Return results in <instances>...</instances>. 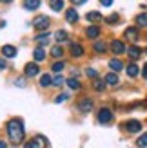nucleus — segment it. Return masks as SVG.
<instances>
[{"label": "nucleus", "instance_id": "nucleus-25", "mask_svg": "<svg viewBox=\"0 0 147 148\" xmlns=\"http://www.w3.org/2000/svg\"><path fill=\"white\" fill-rule=\"evenodd\" d=\"M55 40L56 42H65V40H67V33H65V31H56Z\"/></svg>", "mask_w": 147, "mask_h": 148}, {"label": "nucleus", "instance_id": "nucleus-34", "mask_svg": "<svg viewBox=\"0 0 147 148\" xmlns=\"http://www.w3.org/2000/svg\"><path fill=\"white\" fill-rule=\"evenodd\" d=\"M65 99H69V94H60L55 101H56V103H62V101H65Z\"/></svg>", "mask_w": 147, "mask_h": 148}, {"label": "nucleus", "instance_id": "nucleus-22", "mask_svg": "<svg viewBox=\"0 0 147 148\" xmlns=\"http://www.w3.org/2000/svg\"><path fill=\"white\" fill-rule=\"evenodd\" d=\"M24 7L27 11H35V9L40 7V2H38V0H35V2H24Z\"/></svg>", "mask_w": 147, "mask_h": 148}, {"label": "nucleus", "instance_id": "nucleus-30", "mask_svg": "<svg viewBox=\"0 0 147 148\" xmlns=\"http://www.w3.org/2000/svg\"><path fill=\"white\" fill-rule=\"evenodd\" d=\"M136 145L140 146V148H147V134H144V136H140V137H138Z\"/></svg>", "mask_w": 147, "mask_h": 148}, {"label": "nucleus", "instance_id": "nucleus-21", "mask_svg": "<svg viewBox=\"0 0 147 148\" xmlns=\"http://www.w3.org/2000/svg\"><path fill=\"white\" fill-rule=\"evenodd\" d=\"M138 65H135V63H131V65H127V74L131 78H135V76H138Z\"/></svg>", "mask_w": 147, "mask_h": 148}, {"label": "nucleus", "instance_id": "nucleus-35", "mask_svg": "<svg viewBox=\"0 0 147 148\" xmlns=\"http://www.w3.org/2000/svg\"><path fill=\"white\" fill-rule=\"evenodd\" d=\"M114 22H118V14H111V16H107V24H114Z\"/></svg>", "mask_w": 147, "mask_h": 148}, {"label": "nucleus", "instance_id": "nucleus-10", "mask_svg": "<svg viewBox=\"0 0 147 148\" xmlns=\"http://www.w3.org/2000/svg\"><path fill=\"white\" fill-rule=\"evenodd\" d=\"M2 54L6 58H15L17 56V47H13V45H4L2 47Z\"/></svg>", "mask_w": 147, "mask_h": 148}, {"label": "nucleus", "instance_id": "nucleus-40", "mask_svg": "<svg viewBox=\"0 0 147 148\" xmlns=\"http://www.w3.org/2000/svg\"><path fill=\"white\" fill-rule=\"evenodd\" d=\"M0 148H7V145H6L4 141H0Z\"/></svg>", "mask_w": 147, "mask_h": 148}, {"label": "nucleus", "instance_id": "nucleus-19", "mask_svg": "<svg viewBox=\"0 0 147 148\" xmlns=\"http://www.w3.org/2000/svg\"><path fill=\"white\" fill-rule=\"evenodd\" d=\"M49 38H51V34H49V33H44V34H38V36H36L35 40L38 42L40 45H46V43L49 42Z\"/></svg>", "mask_w": 147, "mask_h": 148}, {"label": "nucleus", "instance_id": "nucleus-37", "mask_svg": "<svg viewBox=\"0 0 147 148\" xmlns=\"http://www.w3.org/2000/svg\"><path fill=\"white\" fill-rule=\"evenodd\" d=\"M113 2H111V0H104V2H102V5H105V7H109V5H111Z\"/></svg>", "mask_w": 147, "mask_h": 148}, {"label": "nucleus", "instance_id": "nucleus-15", "mask_svg": "<svg viewBox=\"0 0 147 148\" xmlns=\"http://www.w3.org/2000/svg\"><path fill=\"white\" fill-rule=\"evenodd\" d=\"M127 53H129V56L133 58V60H136V58H140V56H142V49L133 45V47H129V49H127Z\"/></svg>", "mask_w": 147, "mask_h": 148}, {"label": "nucleus", "instance_id": "nucleus-6", "mask_svg": "<svg viewBox=\"0 0 147 148\" xmlns=\"http://www.w3.org/2000/svg\"><path fill=\"white\" fill-rule=\"evenodd\" d=\"M78 110H80V112H84V114L91 112V110H93V99H89V98L82 99V101L78 103Z\"/></svg>", "mask_w": 147, "mask_h": 148}, {"label": "nucleus", "instance_id": "nucleus-32", "mask_svg": "<svg viewBox=\"0 0 147 148\" xmlns=\"http://www.w3.org/2000/svg\"><path fill=\"white\" fill-rule=\"evenodd\" d=\"M62 83H64V78H62V76H56V78H53V85H55V87H60Z\"/></svg>", "mask_w": 147, "mask_h": 148}, {"label": "nucleus", "instance_id": "nucleus-31", "mask_svg": "<svg viewBox=\"0 0 147 148\" xmlns=\"http://www.w3.org/2000/svg\"><path fill=\"white\" fill-rule=\"evenodd\" d=\"M64 67H65V63H64V62H56V63H53V67H51V69H53V71L58 74V72H62V71H64Z\"/></svg>", "mask_w": 147, "mask_h": 148}, {"label": "nucleus", "instance_id": "nucleus-33", "mask_svg": "<svg viewBox=\"0 0 147 148\" xmlns=\"http://www.w3.org/2000/svg\"><path fill=\"white\" fill-rule=\"evenodd\" d=\"M85 74H87L89 78H96V76H98V72L94 71V69H87V71H85Z\"/></svg>", "mask_w": 147, "mask_h": 148}, {"label": "nucleus", "instance_id": "nucleus-8", "mask_svg": "<svg viewBox=\"0 0 147 148\" xmlns=\"http://www.w3.org/2000/svg\"><path fill=\"white\" fill-rule=\"evenodd\" d=\"M111 49H113V53H114V54H122V53H126V45H123V42H120V40H113Z\"/></svg>", "mask_w": 147, "mask_h": 148}, {"label": "nucleus", "instance_id": "nucleus-1", "mask_svg": "<svg viewBox=\"0 0 147 148\" xmlns=\"http://www.w3.org/2000/svg\"><path fill=\"white\" fill-rule=\"evenodd\" d=\"M6 128H7V136H9V141H11V143L20 145L22 141H24L26 130H24V121H22V119H18V117H13V119L7 121Z\"/></svg>", "mask_w": 147, "mask_h": 148}, {"label": "nucleus", "instance_id": "nucleus-36", "mask_svg": "<svg viewBox=\"0 0 147 148\" xmlns=\"http://www.w3.org/2000/svg\"><path fill=\"white\" fill-rule=\"evenodd\" d=\"M15 83H17V87H24V79H15Z\"/></svg>", "mask_w": 147, "mask_h": 148}, {"label": "nucleus", "instance_id": "nucleus-12", "mask_svg": "<svg viewBox=\"0 0 147 148\" xmlns=\"http://www.w3.org/2000/svg\"><path fill=\"white\" fill-rule=\"evenodd\" d=\"M98 34H100V29L96 25H91V27H87V31H85V36L87 38H98Z\"/></svg>", "mask_w": 147, "mask_h": 148}, {"label": "nucleus", "instance_id": "nucleus-14", "mask_svg": "<svg viewBox=\"0 0 147 148\" xmlns=\"http://www.w3.org/2000/svg\"><path fill=\"white\" fill-rule=\"evenodd\" d=\"M65 20H67L69 24H75V22H78V13L75 9H69L67 13H65Z\"/></svg>", "mask_w": 147, "mask_h": 148}, {"label": "nucleus", "instance_id": "nucleus-39", "mask_svg": "<svg viewBox=\"0 0 147 148\" xmlns=\"http://www.w3.org/2000/svg\"><path fill=\"white\" fill-rule=\"evenodd\" d=\"M0 69H6V62L2 60V58H0Z\"/></svg>", "mask_w": 147, "mask_h": 148}, {"label": "nucleus", "instance_id": "nucleus-13", "mask_svg": "<svg viewBox=\"0 0 147 148\" xmlns=\"http://www.w3.org/2000/svg\"><path fill=\"white\" fill-rule=\"evenodd\" d=\"M33 56H35L36 62H44L46 60V51H44V47H36L33 51Z\"/></svg>", "mask_w": 147, "mask_h": 148}, {"label": "nucleus", "instance_id": "nucleus-11", "mask_svg": "<svg viewBox=\"0 0 147 148\" xmlns=\"http://www.w3.org/2000/svg\"><path fill=\"white\" fill-rule=\"evenodd\" d=\"M71 54L75 56V58L84 56V47L80 45V43H71Z\"/></svg>", "mask_w": 147, "mask_h": 148}, {"label": "nucleus", "instance_id": "nucleus-27", "mask_svg": "<svg viewBox=\"0 0 147 148\" xmlns=\"http://www.w3.org/2000/svg\"><path fill=\"white\" fill-rule=\"evenodd\" d=\"M105 49H107V45L104 42H94V51L96 53H105Z\"/></svg>", "mask_w": 147, "mask_h": 148}, {"label": "nucleus", "instance_id": "nucleus-38", "mask_svg": "<svg viewBox=\"0 0 147 148\" xmlns=\"http://www.w3.org/2000/svg\"><path fill=\"white\" fill-rule=\"evenodd\" d=\"M142 74H144V78H145V79H147V63H145V65H144V72H142Z\"/></svg>", "mask_w": 147, "mask_h": 148}, {"label": "nucleus", "instance_id": "nucleus-28", "mask_svg": "<svg viewBox=\"0 0 147 148\" xmlns=\"http://www.w3.org/2000/svg\"><path fill=\"white\" fill-rule=\"evenodd\" d=\"M51 54H53L55 58H62V56H64V51H62V47H58V45H55L53 49H51Z\"/></svg>", "mask_w": 147, "mask_h": 148}, {"label": "nucleus", "instance_id": "nucleus-29", "mask_svg": "<svg viewBox=\"0 0 147 148\" xmlns=\"http://www.w3.org/2000/svg\"><path fill=\"white\" fill-rule=\"evenodd\" d=\"M67 85H69V88H73V90H78V88H80L78 79H75V78H69L67 79Z\"/></svg>", "mask_w": 147, "mask_h": 148}, {"label": "nucleus", "instance_id": "nucleus-18", "mask_svg": "<svg viewBox=\"0 0 147 148\" xmlns=\"http://www.w3.org/2000/svg\"><path fill=\"white\" fill-rule=\"evenodd\" d=\"M136 25L140 27H147V13H142L136 16Z\"/></svg>", "mask_w": 147, "mask_h": 148}, {"label": "nucleus", "instance_id": "nucleus-24", "mask_svg": "<svg viewBox=\"0 0 147 148\" xmlns=\"http://www.w3.org/2000/svg\"><path fill=\"white\" fill-rule=\"evenodd\" d=\"M49 7L53 11H62L64 9V2L62 0H58V2H49Z\"/></svg>", "mask_w": 147, "mask_h": 148}, {"label": "nucleus", "instance_id": "nucleus-23", "mask_svg": "<svg viewBox=\"0 0 147 148\" xmlns=\"http://www.w3.org/2000/svg\"><path fill=\"white\" fill-rule=\"evenodd\" d=\"M87 20L89 22H98V20H102V14L98 11H91V13H87Z\"/></svg>", "mask_w": 147, "mask_h": 148}, {"label": "nucleus", "instance_id": "nucleus-3", "mask_svg": "<svg viewBox=\"0 0 147 148\" xmlns=\"http://www.w3.org/2000/svg\"><path fill=\"white\" fill-rule=\"evenodd\" d=\"M49 24H51L49 16H44V14H40V16H36L33 20V25H35L36 31H46V29L49 27Z\"/></svg>", "mask_w": 147, "mask_h": 148}, {"label": "nucleus", "instance_id": "nucleus-16", "mask_svg": "<svg viewBox=\"0 0 147 148\" xmlns=\"http://www.w3.org/2000/svg\"><path fill=\"white\" fill-rule=\"evenodd\" d=\"M104 81H105L107 85H118V76H116L114 72H109L107 76H105V79H104Z\"/></svg>", "mask_w": 147, "mask_h": 148}, {"label": "nucleus", "instance_id": "nucleus-26", "mask_svg": "<svg viewBox=\"0 0 147 148\" xmlns=\"http://www.w3.org/2000/svg\"><path fill=\"white\" fill-rule=\"evenodd\" d=\"M93 87H94V90H98V92H102L105 88V81H100V79H94V83H93Z\"/></svg>", "mask_w": 147, "mask_h": 148}, {"label": "nucleus", "instance_id": "nucleus-4", "mask_svg": "<svg viewBox=\"0 0 147 148\" xmlns=\"http://www.w3.org/2000/svg\"><path fill=\"white\" fill-rule=\"evenodd\" d=\"M123 128H126L127 132H131V134H135V132H140L142 130V123L136 121V119H129L123 123Z\"/></svg>", "mask_w": 147, "mask_h": 148}, {"label": "nucleus", "instance_id": "nucleus-17", "mask_svg": "<svg viewBox=\"0 0 147 148\" xmlns=\"http://www.w3.org/2000/svg\"><path fill=\"white\" fill-rule=\"evenodd\" d=\"M109 67H111V71H114V74H116V71L123 69V63L120 60H111V62H109Z\"/></svg>", "mask_w": 147, "mask_h": 148}, {"label": "nucleus", "instance_id": "nucleus-5", "mask_svg": "<svg viewBox=\"0 0 147 148\" xmlns=\"http://www.w3.org/2000/svg\"><path fill=\"white\" fill-rule=\"evenodd\" d=\"M98 121L100 123H111L113 121V112H111V110H109V108H102L100 110V112H98Z\"/></svg>", "mask_w": 147, "mask_h": 148}, {"label": "nucleus", "instance_id": "nucleus-20", "mask_svg": "<svg viewBox=\"0 0 147 148\" xmlns=\"http://www.w3.org/2000/svg\"><path fill=\"white\" fill-rule=\"evenodd\" d=\"M40 85H42V87H49V85H53V78H51L49 74H44V76L40 78Z\"/></svg>", "mask_w": 147, "mask_h": 148}, {"label": "nucleus", "instance_id": "nucleus-9", "mask_svg": "<svg viewBox=\"0 0 147 148\" xmlns=\"http://www.w3.org/2000/svg\"><path fill=\"white\" fill-rule=\"evenodd\" d=\"M123 34H126V38H127L129 42H136V40H138V31H136V27H127Z\"/></svg>", "mask_w": 147, "mask_h": 148}, {"label": "nucleus", "instance_id": "nucleus-7", "mask_svg": "<svg viewBox=\"0 0 147 148\" xmlns=\"http://www.w3.org/2000/svg\"><path fill=\"white\" fill-rule=\"evenodd\" d=\"M24 71H26V76L27 78H35L36 74H38L40 69H38V65H36L35 62H31V63H27L26 67H24Z\"/></svg>", "mask_w": 147, "mask_h": 148}, {"label": "nucleus", "instance_id": "nucleus-2", "mask_svg": "<svg viewBox=\"0 0 147 148\" xmlns=\"http://www.w3.org/2000/svg\"><path fill=\"white\" fill-rule=\"evenodd\" d=\"M46 146H47V139L44 136H36L26 143V148H46Z\"/></svg>", "mask_w": 147, "mask_h": 148}]
</instances>
